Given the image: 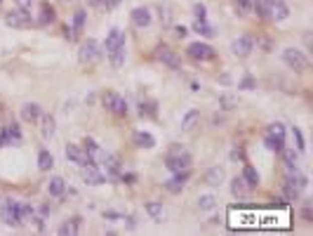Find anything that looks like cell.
I'll use <instances>...</instances> for the list:
<instances>
[{"label": "cell", "instance_id": "15", "mask_svg": "<svg viewBox=\"0 0 313 236\" xmlns=\"http://www.w3.org/2000/svg\"><path fill=\"white\" fill-rule=\"evenodd\" d=\"M155 57H158V62H163L165 66H170V69H179V59H177V55L168 45L158 47V50H155Z\"/></svg>", "mask_w": 313, "mask_h": 236}, {"label": "cell", "instance_id": "10", "mask_svg": "<svg viewBox=\"0 0 313 236\" xmlns=\"http://www.w3.org/2000/svg\"><path fill=\"white\" fill-rule=\"evenodd\" d=\"M189 177H191V173H189V170L175 173V177H170V180L165 182V189H168L170 194H182L184 187H186V182H189Z\"/></svg>", "mask_w": 313, "mask_h": 236}, {"label": "cell", "instance_id": "5", "mask_svg": "<svg viewBox=\"0 0 313 236\" xmlns=\"http://www.w3.org/2000/svg\"><path fill=\"white\" fill-rule=\"evenodd\" d=\"M186 52H189V57H191L193 62H212L214 55H217L214 47H210L207 43H200V40L198 43H191Z\"/></svg>", "mask_w": 313, "mask_h": 236}, {"label": "cell", "instance_id": "32", "mask_svg": "<svg viewBox=\"0 0 313 236\" xmlns=\"http://www.w3.org/2000/svg\"><path fill=\"white\" fill-rule=\"evenodd\" d=\"M40 118H43V137L47 140V137L54 135V118L50 116V113H43Z\"/></svg>", "mask_w": 313, "mask_h": 236}, {"label": "cell", "instance_id": "48", "mask_svg": "<svg viewBox=\"0 0 313 236\" xmlns=\"http://www.w3.org/2000/svg\"><path fill=\"white\" fill-rule=\"evenodd\" d=\"M231 158H233V161H243V149H236L231 154Z\"/></svg>", "mask_w": 313, "mask_h": 236}, {"label": "cell", "instance_id": "38", "mask_svg": "<svg viewBox=\"0 0 313 236\" xmlns=\"http://www.w3.org/2000/svg\"><path fill=\"white\" fill-rule=\"evenodd\" d=\"M83 26H85V12L83 10H78L76 15H73V31L83 33Z\"/></svg>", "mask_w": 313, "mask_h": 236}, {"label": "cell", "instance_id": "25", "mask_svg": "<svg viewBox=\"0 0 313 236\" xmlns=\"http://www.w3.org/2000/svg\"><path fill=\"white\" fill-rule=\"evenodd\" d=\"M146 212L153 217V222H163V217H165L163 203H158V201H148V203H146Z\"/></svg>", "mask_w": 313, "mask_h": 236}, {"label": "cell", "instance_id": "20", "mask_svg": "<svg viewBox=\"0 0 313 236\" xmlns=\"http://www.w3.org/2000/svg\"><path fill=\"white\" fill-rule=\"evenodd\" d=\"M224 177H226L224 168L214 165V168H210V170L205 173V184H210V187H219V184L224 182Z\"/></svg>", "mask_w": 313, "mask_h": 236}, {"label": "cell", "instance_id": "45", "mask_svg": "<svg viewBox=\"0 0 313 236\" xmlns=\"http://www.w3.org/2000/svg\"><path fill=\"white\" fill-rule=\"evenodd\" d=\"M122 182H137V175H132V173H127V175H118Z\"/></svg>", "mask_w": 313, "mask_h": 236}, {"label": "cell", "instance_id": "1", "mask_svg": "<svg viewBox=\"0 0 313 236\" xmlns=\"http://www.w3.org/2000/svg\"><path fill=\"white\" fill-rule=\"evenodd\" d=\"M254 8L261 12V17H268L273 22H285L290 17V10L285 5V0H257Z\"/></svg>", "mask_w": 313, "mask_h": 236}, {"label": "cell", "instance_id": "9", "mask_svg": "<svg viewBox=\"0 0 313 236\" xmlns=\"http://www.w3.org/2000/svg\"><path fill=\"white\" fill-rule=\"evenodd\" d=\"M5 24L12 26V29H24V26H29L31 24L29 10L17 8V10H12V12H8V15H5Z\"/></svg>", "mask_w": 313, "mask_h": 236}, {"label": "cell", "instance_id": "13", "mask_svg": "<svg viewBox=\"0 0 313 236\" xmlns=\"http://www.w3.org/2000/svg\"><path fill=\"white\" fill-rule=\"evenodd\" d=\"M66 158H69L71 163L80 165V168L90 165V158H87L85 149H83V147H78V144H69V147H66Z\"/></svg>", "mask_w": 313, "mask_h": 236}, {"label": "cell", "instance_id": "26", "mask_svg": "<svg viewBox=\"0 0 313 236\" xmlns=\"http://www.w3.org/2000/svg\"><path fill=\"white\" fill-rule=\"evenodd\" d=\"M243 180L247 182V187H250V189H254L257 184H259V173L254 170L252 165H245V168H243Z\"/></svg>", "mask_w": 313, "mask_h": 236}, {"label": "cell", "instance_id": "8", "mask_svg": "<svg viewBox=\"0 0 313 236\" xmlns=\"http://www.w3.org/2000/svg\"><path fill=\"white\" fill-rule=\"evenodd\" d=\"M104 106H106L108 111H113L115 116H127V99L120 97V94L106 92L104 94Z\"/></svg>", "mask_w": 313, "mask_h": 236}, {"label": "cell", "instance_id": "7", "mask_svg": "<svg viewBox=\"0 0 313 236\" xmlns=\"http://www.w3.org/2000/svg\"><path fill=\"white\" fill-rule=\"evenodd\" d=\"M22 130H19V126L17 123H12V126L3 128V133H0V149H5V147H19L22 144Z\"/></svg>", "mask_w": 313, "mask_h": 236}, {"label": "cell", "instance_id": "30", "mask_svg": "<svg viewBox=\"0 0 313 236\" xmlns=\"http://www.w3.org/2000/svg\"><path fill=\"white\" fill-rule=\"evenodd\" d=\"M38 22L43 24V26H45V24H52L54 22V8H50L47 3H43V5H40V19Z\"/></svg>", "mask_w": 313, "mask_h": 236}, {"label": "cell", "instance_id": "21", "mask_svg": "<svg viewBox=\"0 0 313 236\" xmlns=\"http://www.w3.org/2000/svg\"><path fill=\"white\" fill-rule=\"evenodd\" d=\"M47 194L54 198H59L66 194V182L61 180V177H50V182H47Z\"/></svg>", "mask_w": 313, "mask_h": 236}, {"label": "cell", "instance_id": "35", "mask_svg": "<svg viewBox=\"0 0 313 236\" xmlns=\"http://www.w3.org/2000/svg\"><path fill=\"white\" fill-rule=\"evenodd\" d=\"M198 118H200V113H198L196 109H191L189 113H186V116L182 118V128H184V130H191V128H193V123H196Z\"/></svg>", "mask_w": 313, "mask_h": 236}, {"label": "cell", "instance_id": "2", "mask_svg": "<svg viewBox=\"0 0 313 236\" xmlns=\"http://www.w3.org/2000/svg\"><path fill=\"white\" fill-rule=\"evenodd\" d=\"M165 165H168L172 173H182V170H189V168H191V156L184 149H179V144H172V151H170V156L165 158Z\"/></svg>", "mask_w": 313, "mask_h": 236}, {"label": "cell", "instance_id": "28", "mask_svg": "<svg viewBox=\"0 0 313 236\" xmlns=\"http://www.w3.org/2000/svg\"><path fill=\"white\" fill-rule=\"evenodd\" d=\"M198 208L200 210H214V208H217V196H214V194H203V196H198Z\"/></svg>", "mask_w": 313, "mask_h": 236}, {"label": "cell", "instance_id": "3", "mask_svg": "<svg viewBox=\"0 0 313 236\" xmlns=\"http://www.w3.org/2000/svg\"><path fill=\"white\" fill-rule=\"evenodd\" d=\"M101 55H104V52H101V45L94 38H87L83 45H80V50H78V59H80V64L99 62Z\"/></svg>", "mask_w": 313, "mask_h": 236}, {"label": "cell", "instance_id": "36", "mask_svg": "<svg viewBox=\"0 0 313 236\" xmlns=\"http://www.w3.org/2000/svg\"><path fill=\"white\" fill-rule=\"evenodd\" d=\"M33 220V208H31L29 203H19V222H29Z\"/></svg>", "mask_w": 313, "mask_h": 236}, {"label": "cell", "instance_id": "17", "mask_svg": "<svg viewBox=\"0 0 313 236\" xmlns=\"http://www.w3.org/2000/svg\"><path fill=\"white\" fill-rule=\"evenodd\" d=\"M125 43V33L120 31V29H111L106 36V43H104V50H106V55L111 52V50H115L118 45H122Z\"/></svg>", "mask_w": 313, "mask_h": 236}, {"label": "cell", "instance_id": "14", "mask_svg": "<svg viewBox=\"0 0 313 236\" xmlns=\"http://www.w3.org/2000/svg\"><path fill=\"white\" fill-rule=\"evenodd\" d=\"M83 180H85V184L99 187V184H104V173H101V170H99V168H97L94 163H90V165H85Z\"/></svg>", "mask_w": 313, "mask_h": 236}, {"label": "cell", "instance_id": "19", "mask_svg": "<svg viewBox=\"0 0 313 236\" xmlns=\"http://www.w3.org/2000/svg\"><path fill=\"white\" fill-rule=\"evenodd\" d=\"M101 165H104V170H106L108 177H118V175H120V161H118V156H113V154H106V156L101 158Z\"/></svg>", "mask_w": 313, "mask_h": 236}, {"label": "cell", "instance_id": "46", "mask_svg": "<svg viewBox=\"0 0 313 236\" xmlns=\"http://www.w3.org/2000/svg\"><path fill=\"white\" fill-rule=\"evenodd\" d=\"M31 3H33V0H17V5L22 10H31Z\"/></svg>", "mask_w": 313, "mask_h": 236}, {"label": "cell", "instance_id": "24", "mask_svg": "<svg viewBox=\"0 0 313 236\" xmlns=\"http://www.w3.org/2000/svg\"><path fill=\"white\" fill-rule=\"evenodd\" d=\"M108 59L113 64V69H122V66H125V43L118 45L115 50H111V52H108Z\"/></svg>", "mask_w": 313, "mask_h": 236}, {"label": "cell", "instance_id": "42", "mask_svg": "<svg viewBox=\"0 0 313 236\" xmlns=\"http://www.w3.org/2000/svg\"><path fill=\"white\" fill-rule=\"evenodd\" d=\"M193 15H196V19H205L207 17V10L203 3H196V8H193Z\"/></svg>", "mask_w": 313, "mask_h": 236}, {"label": "cell", "instance_id": "11", "mask_svg": "<svg viewBox=\"0 0 313 236\" xmlns=\"http://www.w3.org/2000/svg\"><path fill=\"white\" fill-rule=\"evenodd\" d=\"M252 50H254V40L250 36H240V38H236L231 43V52L236 57H247Z\"/></svg>", "mask_w": 313, "mask_h": 236}, {"label": "cell", "instance_id": "4", "mask_svg": "<svg viewBox=\"0 0 313 236\" xmlns=\"http://www.w3.org/2000/svg\"><path fill=\"white\" fill-rule=\"evenodd\" d=\"M283 62L294 71H306L308 69V59H306V55L301 52V50H297V47H285L283 50Z\"/></svg>", "mask_w": 313, "mask_h": 236}, {"label": "cell", "instance_id": "51", "mask_svg": "<svg viewBox=\"0 0 313 236\" xmlns=\"http://www.w3.org/2000/svg\"><path fill=\"white\" fill-rule=\"evenodd\" d=\"M0 3H3V0H0Z\"/></svg>", "mask_w": 313, "mask_h": 236}, {"label": "cell", "instance_id": "27", "mask_svg": "<svg viewBox=\"0 0 313 236\" xmlns=\"http://www.w3.org/2000/svg\"><path fill=\"white\" fill-rule=\"evenodd\" d=\"M193 31H198L200 36H205V38H212L214 36V29L205 22V19H196V22H193Z\"/></svg>", "mask_w": 313, "mask_h": 236}, {"label": "cell", "instance_id": "18", "mask_svg": "<svg viewBox=\"0 0 313 236\" xmlns=\"http://www.w3.org/2000/svg\"><path fill=\"white\" fill-rule=\"evenodd\" d=\"M132 24L139 26V29H144L151 24V10L148 8H134L132 10Z\"/></svg>", "mask_w": 313, "mask_h": 236}, {"label": "cell", "instance_id": "34", "mask_svg": "<svg viewBox=\"0 0 313 236\" xmlns=\"http://www.w3.org/2000/svg\"><path fill=\"white\" fill-rule=\"evenodd\" d=\"M233 8H236L238 17H247L252 10V0H233Z\"/></svg>", "mask_w": 313, "mask_h": 236}, {"label": "cell", "instance_id": "12", "mask_svg": "<svg viewBox=\"0 0 313 236\" xmlns=\"http://www.w3.org/2000/svg\"><path fill=\"white\" fill-rule=\"evenodd\" d=\"M83 149H85V154H87V158H90V163H101V158L106 156V151L101 149V147L92 140V137H85Z\"/></svg>", "mask_w": 313, "mask_h": 236}, {"label": "cell", "instance_id": "29", "mask_svg": "<svg viewBox=\"0 0 313 236\" xmlns=\"http://www.w3.org/2000/svg\"><path fill=\"white\" fill-rule=\"evenodd\" d=\"M38 168L40 170H50V168H54V156L50 154V151H40L38 154Z\"/></svg>", "mask_w": 313, "mask_h": 236}, {"label": "cell", "instance_id": "50", "mask_svg": "<svg viewBox=\"0 0 313 236\" xmlns=\"http://www.w3.org/2000/svg\"><path fill=\"white\" fill-rule=\"evenodd\" d=\"M222 106L231 109V106H233V99H231V97H222Z\"/></svg>", "mask_w": 313, "mask_h": 236}, {"label": "cell", "instance_id": "22", "mask_svg": "<svg viewBox=\"0 0 313 236\" xmlns=\"http://www.w3.org/2000/svg\"><path fill=\"white\" fill-rule=\"evenodd\" d=\"M247 191H250V187H247V182L243 180V175H240V177H233V182H231V194L236 198H245Z\"/></svg>", "mask_w": 313, "mask_h": 236}, {"label": "cell", "instance_id": "33", "mask_svg": "<svg viewBox=\"0 0 313 236\" xmlns=\"http://www.w3.org/2000/svg\"><path fill=\"white\" fill-rule=\"evenodd\" d=\"M78 224H80V220H71V222H64L59 227V234L61 236H73V234H78Z\"/></svg>", "mask_w": 313, "mask_h": 236}, {"label": "cell", "instance_id": "16", "mask_svg": "<svg viewBox=\"0 0 313 236\" xmlns=\"http://www.w3.org/2000/svg\"><path fill=\"white\" fill-rule=\"evenodd\" d=\"M40 116H43V109H40V104L26 102V104L22 106V118L26 121V123H36Z\"/></svg>", "mask_w": 313, "mask_h": 236}, {"label": "cell", "instance_id": "6", "mask_svg": "<svg viewBox=\"0 0 313 236\" xmlns=\"http://www.w3.org/2000/svg\"><path fill=\"white\" fill-rule=\"evenodd\" d=\"M0 217H3V222H5L8 227H17V224H22V222H19V201L8 198V201L3 203V208H0Z\"/></svg>", "mask_w": 313, "mask_h": 236}, {"label": "cell", "instance_id": "23", "mask_svg": "<svg viewBox=\"0 0 313 236\" xmlns=\"http://www.w3.org/2000/svg\"><path fill=\"white\" fill-rule=\"evenodd\" d=\"M134 144L141 147V149H153V147H155V137H153L151 133L139 130V133H134Z\"/></svg>", "mask_w": 313, "mask_h": 236}, {"label": "cell", "instance_id": "49", "mask_svg": "<svg viewBox=\"0 0 313 236\" xmlns=\"http://www.w3.org/2000/svg\"><path fill=\"white\" fill-rule=\"evenodd\" d=\"M33 222H36L38 231H43V229H45V222H43V217H33Z\"/></svg>", "mask_w": 313, "mask_h": 236}, {"label": "cell", "instance_id": "41", "mask_svg": "<svg viewBox=\"0 0 313 236\" xmlns=\"http://www.w3.org/2000/svg\"><path fill=\"white\" fill-rule=\"evenodd\" d=\"M292 135H294V142H297V151H304L306 149V142H304V135L299 128H292Z\"/></svg>", "mask_w": 313, "mask_h": 236}, {"label": "cell", "instance_id": "43", "mask_svg": "<svg viewBox=\"0 0 313 236\" xmlns=\"http://www.w3.org/2000/svg\"><path fill=\"white\" fill-rule=\"evenodd\" d=\"M87 5H90V8H104L106 0H87Z\"/></svg>", "mask_w": 313, "mask_h": 236}, {"label": "cell", "instance_id": "47", "mask_svg": "<svg viewBox=\"0 0 313 236\" xmlns=\"http://www.w3.org/2000/svg\"><path fill=\"white\" fill-rule=\"evenodd\" d=\"M240 87H243V90H250V87H254V80H252V78H245Z\"/></svg>", "mask_w": 313, "mask_h": 236}, {"label": "cell", "instance_id": "31", "mask_svg": "<svg viewBox=\"0 0 313 236\" xmlns=\"http://www.w3.org/2000/svg\"><path fill=\"white\" fill-rule=\"evenodd\" d=\"M264 144H266L268 151H280L285 147V140H278V137H273V135L266 133V137H264Z\"/></svg>", "mask_w": 313, "mask_h": 236}, {"label": "cell", "instance_id": "44", "mask_svg": "<svg viewBox=\"0 0 313 236\" xmlns=\"http://www.w3.org/2000/svg\"><path fill=\"white\" fill-rule=\"evenodd\" d=\"M175 33L179 36V38H186V36H189V31H186V26H177V29H175Z\"/></svg>", "mask_w": 313, "mask_h": 236}, {"label": "cell", "instance_id": "40", "mask_svg": "<svg viewBox=\"0 0 313 236\" xmlns=\"http://www.w3.org/2000/svg\"><path fill=\"white\" fill-rule=\"evenodd\" d=\"M139 113H141V116H155V102H148V104H139Z\"/></svg>", "mask_w": 313, "mask_h": 236}, {"label": "cell", "instance_id": "37", "mask_svg": "<svg viewBox=\"0 0 313 236\" xmlns=\"http://www.w3.org/2000/svg\"><path fill=\"white\" fill-rule=\"evenodd\" d=\"M280 154H283V158H285V165H297V156H299V151L283 147V149H280Z\"/></svg>", "mask_w": 313, "mask_h": 236}, {"label": "cell", "instance_id": "39", "mask_svg": "<svg viewBox=\"0 0 313 236\" xmlns=\"http://www.w3.org/2000/svg\"><path fill=\"white\" fill-rule=\"evenodd\" d=\"M268 135H273L278 140H285V126L283 123H271L268 126Z\"/></svg>", "mask_w": 313, "mask_h": 236}]
</instances>
